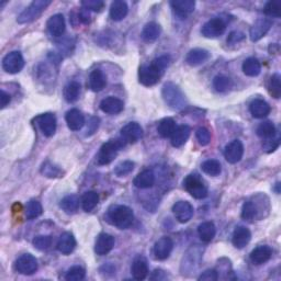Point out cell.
Wrapping results in <instances>:
<instances>
[{
	"instance_id": "6da1fadb",
	"label": "cell",
	"mask_w": 281,
	"mask_h": 281,
	"mask_svg": "<svg viewBox=\"0 0 281 281\" xmlns=\"http://www.w3.org/2000/svg\"><path fill=\"white\" fill-rule=\"evenodd\" d=\"M163 98L173 110L186 108L187 100L181 89L174 83H166L163 87Z\"/></svg>"
},
{
	"instance_id": "7a4b0ae2",
	"label": "cell",
	"mask_w": 281,
	"mask_h": 281,
	"mask_svg": "<svg viewBox=\"0 0 281 281\" xmlns=\"http://www.w3.org/2000/svg\"><path fill=\"white\" fill-rule=\"evenodd\" d=\"M109 219L111 223L120 230H127L134 221V213L129 206L118 205L109 212Z\"/></svg>"
},
{
	"instance_id": "3957f363",
	"label": "cell",
	"mask_w": 281,
	"mask_h": 281,
	"mask_svg": "<svg viewBox=\"0 0 281 281\" xmlns=\"http://www.w3.org/2000/svg\"><path fill=\"white\" fill-rule=\"evenodd\" d=\"M127 144L123 139H117V140H110L106 142L100 147V151L97 156V162L99 165H108L110 164L112 160L117 157L119 151L121 150L124 145Z\"/></svg>"
},
{
	"instance_id": "277c9868",
	"label": "cell",
	"mask_w": 281,
	"mask_h": 281,
	"mask_svg": "<svg viewBox=\"0 0 281 281\" xmlns=\"http://www.w3.org/2000/svg\"><path fill=\"white\" fill-rule=\"evenodd\" d=\"M50 5H51L50 0H34V2L29 5L28 7L18 16L17 21H18V24L21 25L32 22L33 20L38 19Z\"/></svg>"
},
{
	"instance_id": "5b68a950",
	"label": "cell",
	"mask_w": 281,
	"mask_h": 281,
	"mask_svg": "<svg viewBox=\"0 0 281 281\" xmlns=\"http://www.w3.org/2000/svg\"><path fill=\"white\" fill-rule=\"evenodd\" d=\"M183 187H185L187 192L194 199L202 200L208 196V188H206L202 179L197 174L187 176L185 180H183Z\"/></svg>"
},
{
	"instance_id": "8992f818",
	"label": "cell",
	"mask_w": 281,
	"mask_h": 281,
	"mask_svg": "<svg viewBox=\"0 0 281 281\" xmlns=\"http://www.w3.org/2000/svg\"><path fill=\"white\" fill-rule=\"evenodd\" d=\"M162 72H160L158 68L155 66L153 63L148 65H143L140 67L139 71V80L142 85L147 86H154L156 85L160 77H162Z\"/></svg>"
},
{
	"instance_id": "52a82bcc",
	"label": "cell",
	"mask_w": 281,
	"mask_h": 281,
	"mask_svg": "<svg viewBox=\"0 0 281 281\" xmlns=\"http://www.w3.org/2000/svg\"><path fill=\"white\" fill-rule=\"evenodd\" d=\"M25 66V60L18 51H13L3 59V68L6 73L17 74Z\"/></svg>"
},
{
	"instance_id": "ba28073f",
	"label": "cell",
	"mask_w": 281,
	"mask_h": 281,
	"mask_svg": "<svg viewBox=\"0 0 281 281\" xmlns=\"http://www.w3.org/2000/svg\"><path fill=\"white\" fill-rule=\"evenodd\" d=\"M15 269L25 276H30L38 270V260L36 257L30 254H25L20 256L15 262Z\"/></svg>"
},
{
	"instance_id": "9c48e42d",
	"label": "cell",
	"mask_w": 281,
	"mask_h": 281,
	"mask_svg": "<svg viewBox=\"0 0 281 281\" xmlns=\"http://www.w3.org/2000/svg\"><path fill=\"white\" fill-rule=\"evenodd\" d=\"M226 29V24L221 18H213L205 22L203 25L201 32L205 38H217L224 33Z\"/></svg>"
},
{
	"instance_id": "30bf717a",
	"label": "cell",
	"mask_w": 281,
	"mask_h": 281,
	"mask_svg": "<svg viewBox=\"0 0 281 281\" xmlns=\"http://www.w3.org/2000/svg\"><path fill=\"white\" fill-rule=\"evenodd\" d=\"M174 248V242L170 237L159 238L154 245L153 254L157 260H165L170 256Z\"/></svg>"
},
{
	"instance_id": "8fae6325",
	"label": "cell",
	"mask_w": 281,
	"mask_h": 281,
	"mask_svg": "<svg viewBox=\"0 0 281 281\" xmlns=\"http://www.w3.org/2000/svg\"><path fill=\"white\" fill-rule=\"evenodd\" d=\"M36 120L40 130H41V132L45 136L51 137L54 135L56 131V118L53 113H43L41 116H39Z\"/></svg>"
},
{
	"instance_id": "7c38bea8",
	"label": "cell",
	"mask_w": 281,
	"mask_h": 281,
	"mask_svg": "<svg viewBox=\"0 0 281 281\" xmlns=\"http://www.w3.org/2000/svg\"><path fill=\"white\" fill-rule=\"evenodd\" d=\"M271 26H272V21L270 19L268 18L258 19L253 25V27L250 28L249 36L251 41L253 42L259 41V40L265 37L268 31L270 30Z\"/></svg>"
},
{
	"instance_id": "4fadbf2b",
	"label": "cell",
	"mask_w": 281,
	"mask_h": 281,
	"mask_svg": "<svg viewBox=\"0 0 281 281\" xmlns=\"http://www.w3.org/2000/svg\"><path fill=\"white\" fill-rule=\"evenodd\" d=\"M244 155V145L238 140L232 141L227 144L224 151V157L230 164H236L243 158Z\"/></svg>"
},
{
	"instance_id": "5bb4252c",
	"label": "cell",
	"mask_w": 281,
	"mask_h": 281,
	"mask_svg": "<svg viewBox=\"0 0 281 281\" xmlns=\"http://www.w3.org/2000/svg\"><path fill=\"white\" fill-rule=\"evenodd\" d=\"M173 213L179 223H187L193 216V206L188 201H178L173 205Z\"/></svg>"
},
{
	"instance_id": "9a60e30c",
	"label": "cell",
	"mask_w": 281,
	"mask_h": 281,
	"mask_svg": "<svg viewBox=\"0 0 281 281\" xmlns=\"http://www.w3.org/2000/svg\"><path fill=\"white\" fill-rule=\"evenodd\" d=\"M121 136L125 143H136L143 136V129L136 122L128 123L121 129Z\"/></svg>"
},
{
	"instance_id": "2e32d148",
	"label": "cell",
	"mask_w": 281,
	"mask_h": 281,
	"mask_svg": "<svg viewBox=\"0 0 281 281\" xmlns=\"http://www.w3.org/2000/svg\"><path fill=\"white\" fill-rule=\"evenodd\" d=\"M114 246V238L113 236L106 233H101L98 237H97L96 244H95V251L97 255L105 256L110 253Z\"/></svg>"
},
{
	"instance_id": "e0dca14e",
	"label": "cell",
	"mask_w": 281,
	"mask_h": 281,
	"mask_svg": "<svg viewBox=\"0 0 281 281\" xmlns=\"http://www.w3.org/2000/svg\"><path fill=\"white\" fill-rule=\"evenodd\" d=\"M101 111L108 114H118L123 111L124 103L117 97H107L100 102Z\"/></svg>"
},
{
	"instance_id": "ac0fdd59",
	"label": "cell",
	"mask_w": 281,
	"mask_h": 281,
	"mask_svg": "<svg viewBox=\"0 0 281 281\" xmlns=\"http://www.w3.org/2000/svg\"><path fill=\"white\" fill-rule=\"evenodd\" d=\"M65 19L61 14L53 15L47 22L48 30L53 37H61L65 32Z\"/></svg>"
},
{
	"instance_id": "d6986e66",
	"label": "cell",
	"mask_w": 281,
	"mask_h": 281,
	"mask_svg": "<svg viewBox=\"0 0 281 281\" xmlns=\"http://www.w3.org/2000/svg\"><path fill=\"white\" fill-rule=\"evenodd\" d=\"M56 247L63 255H70L76 247V239L72 233L65 232L60 236Z\"/></svg>"
},
{
	"instance_id": "ffe728a7",
	"label": "cell",
	"mask_w": 281,
	"mask_h": 281,
	"mask_svg": "<svg viewBox=\"0 0 281 281\" xmlns=\"http://www.w3.org/2000/svg\"><path fill=\"white\" fill-rule=\"evenodd\" d=\"M250 239H251V233L248 228L245 226H238L233 233L232 243L236 248L242 249L245 247V246L248 245Z\"/></svg>"
},
{
	"instance_id": "44dd1931",
	"label": "cell",
	"mask_w": 281,
	"mask_h": 281,
	"mask_svg": "<svg viewBox=\"0 0 281 281\" xmlns=\"http://www.w3.org/2000/svg\"><path fill=\"white\" fill-rule=\"evenodd\" d=\"M65 120L67 123V127L72 131H79L82 130L85 125V117L84 114L77 109H71L66 112Z\"/></svg>"
},
{
	"instance_id": "7402d4cb",
	"label": "cell",
	"mask_w": 281,
	"mask_h": 281,
	"mask_svg": "<svg viewBox=\"0 0 281 281\" xmlns=\"http://www.w3.org/2000/svg\"><path fill=\"white\" fill-rule=\"evenodd\" d=\"M249 111L251 116L256 119L266 118L271 111V108L269 103L263 99H255L250 102Z\"/></svg>"
},
{
	"instance_id": "603a6c76",
	"label": "cell",
	"mask_w": 281,
	"mask_h": 281,
	"mask_svg": "<svg viewBox=\"0 0 281 281\" xmlns=\"http://www.w3.org/2000/svg\"><path fill=\"white\" fill-rule=\"evenodd\" d=\"M191 129L189 125H180V127L176 128L175 132L171 135V145L174 147H181L182 145L186 144V142L188 141L189 136H190Z\"/></svg>"
},
{
	"instance_id": "cb8c5ba5",
	"label": "cell",
	"mask_w": 281,
	"mask_h": 281,
	"mask_svg": "<svg viewBox=\"0 0 281 281\" xmlns=\"http://www.w3.org/2000/svg\"><path fill=\"white\" fill-rule=\"evenodd\" d=\"M272 256V249L269 246H258L250 254V260L254 265H262Z\"/></svg>"
},
{
	"instance_id": "d4e9b609",
	"label": "cell",
	"mask_w": 281,
	"mask_h": 281,
	"mask_svg": "<svg viewBox=\"0 0 281 281\" xmlns=\"http://www.w3.org/2000/svg\"><path fill=\"white\" fill-rule=\"evenodd\" d=\"M210 53L204 49H193L189 52L186 62L190 66H199L209 60Z\"/></svg>"
},
{
	"instance_id": "484cf974",
	"label": "cell",
	"mask_w": 281,
	"mask_h": 281,
	"mask_svg": "<svg viewBox=\"0 0 281 281\" xmlns=\"http://www.w3.org/2000/svg\"><path fill=\"white\" fill-rule=\"evenodd\" d=\"M88 85H89V88L95 91V93L101 91L107 85V78L105 76V74H103L100 70L93 71L89 75Z\"/></svg>"
},
{
	"instance_id": "4316f807",
	"label": "cell",
	"mask_w": 281,
	"mask_h": 281,
	"mask_svg": "<svg viewBox=\"0 0 281 281\" xmlns=\"http://www.w3.org/2000/svg\"><path fill=\"white\" fill-rule=\"evenodd\" d=\"M170 6L175 10L177 16L181 17V18H186V17L191 14L196 7V3L192 0H177V2H171Z\"/></svg>"
},
{
	"instance_id": "83f0119b",
	"label": "cell",
	"mask_w": 281,
	"mask_h": 281,
	"mask_svg": "<svg viewBox=\"0 0 281 281\" xmlns=\"http://www.w3.org/2000/svg\"><path fill=\"white\" fill-rule=\"evenodd\" d=\"M133 183L139 189L152 188L155 183V175L152 170H143L135 177Z\"/></svg>"
},
{
	"instance_id": "f1b7e54d",
	"label": "cell",
	"mask_w": 281,
	"mask_h": 281,
	"mask_svg": "<svg viewBox=\"0 0 281 281\" xmlns=\"http://www.w3.org/2000/svg\"><path fill=\"white\" fill-rule=\"evenodd\" d=\"M129 7L125 2L116 0L110 6V18L114 21H121L128 15Z\"/></svg>"
},
{
	"instance_id": "f546056e",
	"label": "cell",
	"mask_w": 281,
	"mask_h": 281,
	"mask_svg": "<svg viewBox=\"0 0 281 281\" xmlns=\"http://www.w3.org/2000/svg\"><path fill=\"white\" fill-rule=\"evenodd\" d=\"M132 276L135 280H144L148 274V267L146 261L143 258H137L132 263L131 267Z\"/></svg>"
},
{
	"instance_id": "4dcf8cb0",
	"label": "cell",
	"mask_w": 281,
	"mask_h": 281,
	"mask_svg": "<svg viewBox=\"0 0 281 281\" xmlns=\"http://www.w3.org/2000/svg\"><path fill=\"white\" fill-rule=\"evenodd\" d=\"M198 234L200 239L204 243H210L215 237L216 228L212 222H204L198 227Z\"/></svg>"
},
{
	"instance_id": "1f68e13d",
	"label": "cell",
	"mask_w": 281,
	"mask_h": 281,
	"mask_svg": "<svg viewBox=\"0 0 281 281\" xmlns=\"http://www.w3.org/2000/svg\"><path fill=\"white\" fill-rule=\"evenodd\" d=\"M259 205L258 202L255 201H247L245 202L242 209V217L246 221H254L256 219H260L259 216Z\"/></svg>"
},
{
	"instance_id": "d6a6232c",
	"label": "cell",
	"mask_w": 281,
	"mask_h": 281,
	"mask_svg": "<svg viewBox=\"0 0 281 281\" xmlns=\"http://www.w3.org/2000/svg\"><path fill=\"white\" fill-rule=\"evenodd\" d=\"M160 36V27L156 22H150L147 24L142 31V38L145 42H154L159 38Z\"/></svg>"
},
{
	"instance_id": "836d02e7",
	"label": "cell",
	"mask_w": 281,
	"mask_h": 281,
	"mask_svg": "<svg viewBox=\"0 0 281 281\" xmlns=\"http://www.w3.org/2000/svg\"><path fill=\"white\" fill-rule=\"evenodd\" d=\"M175 130H176V122L175 120L171 118H165L163 120H160L157 125L158 134L164 137V139H167V137H170L173 135Z\"/></svg>"
},
{
	"instance_id": "e575fe53",
	"label": "cell",
	"mask_w": 281,
	"mask_h": 281,
	"mask_svg": "<svg viewBox=\"0 0 281 281\" xmlns=\"http://www.w3.org/2000/svg\"><path fill=\"white\" fill-rule=\"evenodd\" d=\"M243 72L249 77H256L261 72V64L255 57H249L243 63Z\"/></svg>"
},
{
	"instance_id": "d590c367",
	"label": "cell",
	"mask_w": 281,
	"mask_h": 281,
	"mask_svg": "<svg viewBox=\"0 0 281 281\" xmlns=\"http://www.w3.org/2000/svg\"><path fill=\"white\" fill-rule=\"evenodd\" d=\"M60 205L65 213L74 214L76 213L79 208V198L75 196V194H71V196H67L64 199H62Z\"/></svg>"
},
{
	"instance_id": "8d00e7d4",
	"label": "cell",
	"mask_w": 281,
	"mask_h": 281,
	"mask_svg": "<svg viewBox=\"0 0 281 281\" xmlns=\"http://www.w3.org/2000/svg\"><path fill=\"white\" fill-rule=\"evenodd\" d=\"M80 94V85L77 82L68 83L64 90H63V96L67 102H74L78 99Z\"/></svg>"
},
{
	"instance_id": "74e56055",
	"label": "cell",
	"mask_w": 281,
	"mask_h": 281,
	"mask_svg": "<svg viewBox=\"0 0 281 281\" xmlns=\"http://www.w3.org/2000/svg\"><path fill=\"white\" fill-rule=\"evenodd\" d=\"M99 202V197L95 191H87L82 198V206L85 212H91Z\"/></svg>"
},
{
	"instance_id": "f35d334b",
	"label": "cell",
	"mask_w": 281,
	"mask_h": 281,
	"mask_svg": "<svg viewBox=\"0 0 281 281\" xmlns=\"http://www.w3.org/2000/svg\"><path fill=\"white\" fill-rule=\"evenodd\" d=\"M201 168L203 170V173H205L209 176H212V177L219 176L222 171V166L219 160H216V159L205 160V162L202 164Z\"/></svg>"
},
{
	"instance_id": "ab89813d",
	"label": "cell",
	"mask_w": 281,
	"mask_h": 281,
	"mask_svg": "<svg viewBox=\"0 0 281 281\" xmlns=\"http://www.w3.org/2000/svg\"><path fill=\"white\" fill-rule=\"evenodd\" d=\"M42 205L37 200H30L26 206V217L28 220L37 219L42 214Z\"/></svg>"
},
{
	"instance_id": "60d3db41",
	"label": "cell",
	"mask_w": 281,
	"mask_h": 281,
	"mask_svg": "<svg viewBox=\"0 0 281 281\" xmlns=\"http://www.w3.org/2000/svg\"><path fill=\"white\" fill-rule=\"evenodd\" d=\"M257 134L262 139H270L276 134V127L271 121H265L259 124L257 128Z\"/></svg>"
},
{
	"instance_id": "b9f144b4",
	"label": "cell",
	"mask_w": 281,
	"mask_h": 281,
	"mask_svg": "<svg viewBox=\"0 0 281 281\" xmlns=\"http://www.w3.org/2000/svg\"><path fill=\"white\" fill-rule=\"evenodd\" d=\"M213 86L217 91H220V93H224V91H227L228 89L232 88L233 83H232L231 78H228L227 76L217 75L213 79Z\"/></svg>"
},
{
	"instance_id": "7bdbcfd3",
	"label": "cell",
	"mask_w": 281,
	"mask_h": 281,
	"mask_svg": "<svg viewBox=\"0 0 281 281\" xmlns=\"http://www.w3.org/2000/svg\"><path fill=\"white\" fill-rule=\"evenodd\" d=\"M41 173L45 177H48V178H59V177H62L63 175V171L57 166L50 162H47L42 165Z\"/></svg>"
},
{
	"instance_id": "ee69618b",
	"label": "cell",
	"mask_w": 281,
	"mask_h": 281,
	"mask_svg": "<svg viewBox=\"0 0 281 281\" xmlns=\"http://www.w3.org/2000/svg\"><path fill=\"white\" fill-rule=\"evenodd\" d=\"M269 93L276 99H279L281 96V83H280V75L274 74L270 78L269 82Z\"/></svg>"
},
{
	"instance_id": "f6af8a7d",
	"label": "cell",
	"mask_w": 281,
	"mask_h": 281,
	"mask_svg": "<svg viewBox=\"0 0 281 281\" xmlns=\"http://www.w3.org/2000/svg\"><path fill=\"white\" fill-rule=\"evenodd\" d=\"M134 169V163L131 162V160H125V162L120 163L116 169H114V174L118 177H124L131 174Z\"/></svg>"
},
{
	"instance_id": "bcb514c9",
	"label": "cell",
	"mask_w": 281,
	"mask_h": 281,
	"mask_svg": "<svg viewBox=\"0 0 281 281\" xmlns=\"http://www.w3.org/2000/svg\"><path fill=\"white\" fill-rule=\"evenodd\" d=\"M52 244V237L47 236V235H39L33 239V246L38 250H47L50 248Z\"/></svg>"
},
{
	"instance_id": "7dc6e473",
	"label": "cell",
	"mask_w": 281,
	"mask_h": 281,
	"mask_svg": "<svg viewBox=\"0 0 281 281\" xmlns=\"http://www.w3.org/2000/svg\"><path fill=\"white\" fill-rule=\"evenodd\" d=\"M85 270L82 267L75 266L71 268L65 274V279L68 281H80L85 278Z\"/></svg>"
},
{
	"instance_id": "c3c4849f",
	"label": "cell",
	"mask_w": 281,
	"mask_h": 281,
	"mask_svg": "<svg viewBox=\"0 0 281 281\" xmlns=\"http://www.w3.org/2000/svg\"><path fill=\"white\" fill-rule=\"evenodd\" d=\"M196 136H197V140H198L200 145L206 146V145L210 144L211 133L206 128H199L196 132Z\"/></svg>"
},
{
	"instance_id": "681fc988",
	"label": "cell",
	"mask_w": 281,
	"mask_h": 281,
	"mask_svg": "<svg viewBox=\"0 0 281 281\" xmlns=\"http://www.w3.org/2000/svg\"><path fill=\"white\" fill-rule=\"evenodd\" d=\"M280 4L277 2H269L266 4L265 8H263V13L269 17H274V18H279L280 17Z\"/></svg>"
},
{
	"instance_id": "f907efd6",
	"label": "cell",
	"mask_w": 281,
	"mask_h": 281,
	"mask_svg": "<svg viewBox=\"0 0 281 281\" xmlns=\"http://www.w3.org/2000/svg\"><path fill=\"white\" fill-rule=\"evenodd\" d=\"M84 9L95 11V13H99L105 7V3L100 2V0H85L82 3Z\"/></svg>"
},
{
	"instance_id": "816d5d0a",
	"label": "cell",
	"mask_w": 281,
	"mask_h": 281,
	"mask_svg": "<svg viewBox=\"0 0 281 281\" xmlns=\"http://www.w3.org/2000/svg\"><path fill=\"white\" fill-rule=\"evenodd\" d=\"M152 63L158 68L160 72L163 73L165 68L168 67V65H169L170 56L169 55H162V56L157 57V59H155Z\"/></svg>"
},
{
	"instance_id": "f5cc1de1",
	"label": "cell",
	"mask_w": 281,
	"mask_h": 281,
	"mask_svg": "<svg viewBox=\"0 0 281 281\" xmlns=\"http://www.w3.org/2000/svg\"><path fill=\"white\" fill-rule=\"evenodd\" d=\"M280 145V139L279 137H276V139H267V141L265 142V144H263V150H265L267 153H272L277 150Z\"/></svg>"
},
{
	"instance_id": "db71d44e",
	"label": "cell",
	"mask_w": 281,
	"mask_h": 281,
	"mask_svg": "<svg viewBox=\"0 0 281 281\" xmlns=\"http://www.w3.org/2000/svg\"><path fill=\"white\" fill-rule=\"evenodd\" d=\"M217 279H219V273L216 272V270H213V269H209V270L204 271L199 277L200 281H215Z\"/></svg>"
},
{
	"instance_id": "11a10c76",
	"label": "cell",
	"mask_w": 281,
	"mask_h": 281,
	"mask_svg": "<svg viewBox=\"0 0 281 281\" xmlns=\"http://www.w3.org/2000/svg\"><path fill=\"white\" fill-rule=\"evenodd\" d=\"M245 39V34L240 31H233L227 38L228 44H236Z\"/></svg>"
},
{
	"instance_id": "9f6ffc18",
	"label": "cell",
	"mask_w": 281,
	"mask_h": 281,
	"mask_svg": "<svg viewBox=\"0 0 281 281\" xmlns=\"http://www.w3.org/2000/svg\"><path fill=\"white\" fill-rule=\"evenodd\" d=\"M99 119L97 118V117H93L90 119V121H89V123H88V127H87V130H86V132H87V133H86V135L87 136H90V135H93L95 132L97 131V129H98V127H99Z\"/></svg>"
},
{
	"instance_id": "6f0895ef",
	"label": "cell",
	"mask_w": 281,
	"mask_h": 281,
	"mask_svg": "<svg viewBox=\"0 0 281 281\" xmlns=\"http://www.w3.org/2000/svg\"><path fill=\"white\" fill-rule=\"evenodd\" d=\"M166 278H167V276H166L165 271L163 270H155L151 276L152 280H164Z\"/></svg>"
},
{
	"instance_id": "680465c9",
	"label": "cell",
	"mask_w": 281,
	"mask_h": 281,
	"mask_svg": "<svg viewBox=\"0 0 281 281\" xmlns=\"http://www.w3.org/2000/svg\"><path fill=\"white\" fill-rule=\"evenodd\" d=\"M0 98H2V108H3V109H4L6 106H8L10 100H11L10 95L6 93V91H4V90H2V97H0Z\"/></svg>"
}]
</instances>
